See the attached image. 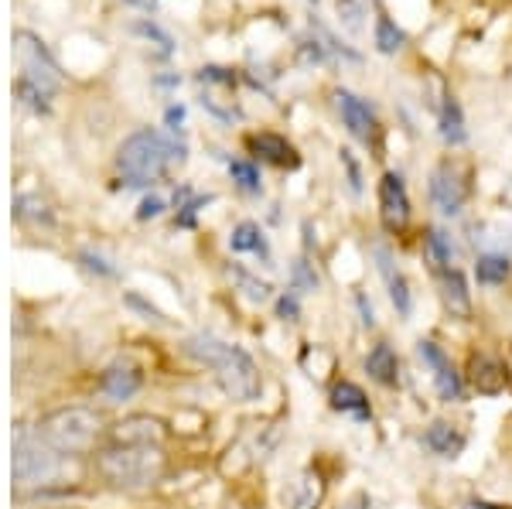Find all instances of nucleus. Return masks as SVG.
<instances>
[{"mask_svg":"<svg viewBox=\"0 0 512 509\" xmlns=\"http://www.w3.org/2000/svg\"><path fill=\"white\" fill-rule=\"evenodd\" d=\"M185 352L192 359H198L202 366L216 369L222 390H226L233 400L260 397V373H256V363L239 346H229V342L216 339V335L202 332L185 342Z\"/></svg>","mask_w":512,"mask_h":509,"instance_id":"f257e3e1","label":"nucleus"},{"mask_svg":"<svg viewBox=\"0 0 512 509\" xmlns=\"http://www.w3.org/2000/svg\"><path fill=\"white\" fill-rule=\"evenodd\" d=\"M181 158V151L158 130H137L117 151V171L127 185H151L164 175L171 161Z\"/></svg>","mask_w":512,"mask_h":509,"instance_id":"f03ea898","label":"nucleus"},{"mask_svg":"<svg viewBox=\"0 0 512 509\" xmlns=\"http://www.w3.org/2000/svg\"><path fill=\"white\" fill-rule=\"evenodd\" d=\"M96 472L120 489L151 486L164 472V455L158 445H110L96 455Z\"/></svg>","mask_w":512,"mask_h":509,"instance_id":"7ed1b4c3","label":"nucleus"},{"mask_svg":"<svg viewBox=\"0 0 512 509\" xmlns=\"http://www.w3.org/2000/svg\"><path fill=\"white\" fill-rule=\"evenodd\" d=\"M14 52L21 62V82H18V96L24 103H31L35 110H48V100L59 89L62 72L55 59L48 55V48L31 35V31H18L14 35Z\"/></svg>","mask_w":512,"mask_h":509,"instance_id":"20e7f679","label":"nucleus"},{"mask_svg":"<svg viewBox=\"0 0 512 509\" xmlns=\"http://www.w3.org/2000/svg\"><path fill=\"white\" fill-rule=\"evenodd\" d=\"M99 431H103V421L89 407H59L48 417H41L35 434L59 455H76V451L93 448Z\"/></svg>","mask_w":512,"mask_h":509,"instance_id":"39448f33","label":"nucleus"},{"mask_svg":"<svg viewBox=\"0 0 512 509\" xmlns=\"http://www.w3.org/2000/svg\"><path fill=\"white\" fill-rule=\"evenodd\" d=\"M62 469V455L48 448L38 438H18L14 445V482L18 486H38V482H52Z\"/></svg>","mask_w":512,"mask_h":509,"instance_id":"423d86ee","label":"nucleus"},{"mask_svg":"<svg viewBox=\"0 0 512 509\" xmlns=\"http://www.w3.org/2000/svg\"><path fill=\"white\" fill-rule=\"evenodd\" d=\"M431 199L444 216H458L468 202V175L461 164L444 161L434 168L431 175Z\"/></svg>","mask_w":512,"mask_h":509,"instance_id":"0eeeda50","label":"nucleus"},{"mask_svg":"<svg viewBox=\"0 0 512 509\" xmlns=\"http://www.w3.org/2000/svg\"><path fill=\"white\" fill-rule=\"evenodd\" d=\"M379 216H383V226L396 233V229L407 226L410 219V199H407V188H403L400 175H383L379 182Z\"/></svg>","mask_w":512,"mask_h":509,"instance_id":"6e6552de","label":"nucleus"},{"mask_svg":"<svg viewBox=\"0 0 512 509\" xmlns=\"http://www.w3.org/2000/svg\"><path fill=\"white\" fill-rule=\"evenodd\" d=\"M168 438V431H164V424L158 417H127V421H120L117 428L110 431V441L113 445H158Z\"/></svg>","mask_w":512,"mask_h":509,"instance_id":"1a4fd4ad","label":"nucleus"},{"mask_svg":"<svg viewBox=\"0 0 512 509\" xmlns=\"http://www.w3.org/2000/svg\"><path fill=\"white\" fill-rule=\"evenodd\" d=\"M417 352H420V359H424V363L434 369L437 393H441L444 400H461V380H458V373H454L451 359L444 356V349L434 346V342H420Z\"/></svg>","mask_w":512,"mask_h":509,"instance_id":"9d476101","label":"nucleus"},{"mask_svg":"<svg viewBox=\"0 0 512 509\" xmlns=\"http://www.w3.org/2000/svg\"><path fill=\"white\" fill-rule=\"evenodd\" d=\"M335 106H338V113H342L345 127L352 130V137H359V141H369V137H373V130H376L373 110H369L359 96L349 93V89H335Z\"/></svg>","mask_w":512,"mask_h":509,"instance_id":"9b49d317","label":"nucleus"},{"mask_svg":"<svg viewBox=\"0 0 512 509\" xmlns=\"http://www.w3.org/2000/svg\"><path fill=\"white\" fill-rule=\"evenodd\" d=\"M99 390L110 400H130L140 390V373L134 366H110L99 380Z\"/></svg>","mask_w":512,"mask_h":509,"instance_id":"f8f14e48","label":"nucleus"},{"mask_svg":"<svg viewBox=\"0 0 512 509\" xmlns=\"http://www.w3.org/2000/svg\"><path fill=\"white\" fill-rule=\"evenodd\" d=\"M506 366L492 356H472V383L478 387V393H502L506 390Z\"/></svg>","mask_w":512,"mask_h":509,"instance_id":"ddd939ff","label":"nucleus"},{"mask_svg":"<svg viewBox=\"0 0 512 509\" xmlns=\"http://www.w3.org/2000/svg\"><path fill=\"white\" fill-rule=\"evenodd\" d=\"M444 305H448L451 315H458V318H468L472 315V294H468V281H465V274L461 270H444Z\"/></svg>","mask_w":512,"mask_h":509,"instance_id":"4468645a","label":"nucleus"},{"mask_svg":"<svg viewBox=\"0 0 512 509\" xmlns=\"http://www.w3.org/2000/svg\"><path fill=\"white\" fill-rule=\"evenodd\" d=\"M366 369H369V376H373L376 383H383V387H393L396 373H400V366H396V352L386 346V342H379V346L366 356Z\"/></svg>","mask_w":512,"mask_h":509,"instance_id":"2eb2a0df","label":"nucleus"},{"mask_svg":"<svg viewBox=\"0 0 512 509\" xmlns=\"http://www.w3.org/2000/svg\"><path fill=\"white\" fill-rule=\"evenodd\" d=\"M424 441H427V448L437 451V455H458V451L465 448V438L444 421H434L431 428H427Z\"/></svg>","mask_w":512,"mask_h":509,"instance_id":"dca6fc26","label":"nucleus"},{"mask_svg":"<svg viewBox=\"0 0 512 509\" xmlns=\"http://www.w3.org/2000/svg\"><path fill=\"white\" fill-rule=\"evenodd\" d=\"M325 499V482L318 472H304L294 486V509H318Z\"/></svg>","mask_w":512,"mask_h":509,"instance_id":"f3484780","label":"nucleus"},{"mask_svg":"<svg viewBox=\"0 0 512 509\" xmlns=\"http://www.w3.org/2000/svg\"><path fill=\"white\" fill-rule=\"evenodd\" d=\"M441 137L448 144H465V117H461V106L454 103V96H444L441 106Z\"/></svg>","mask_w":512,"mask_h":509,"instance_id":"a211bd4d","label":"nucleus"},{"mask_svg":"<svg viewBox=\"0 0 512 509\" xmlns=\"http://www.w3.org/2000/svg\"><path fill=\"white\" fill-rule=\"evenodd\" d=\"M332 404H335L338 410H345V414H359V417H366V414H369L366 393L355 387V383H338V387L332 390Z\"/></svg>","mask_w":512,"mask_h":509,"instance_id":"6ab92c4d","label":"nucleus"},{"mask_svg":"<svg viewBox=\"0 0 512 509\" xmlns=\"http://www.w3.org/2000/svg\"><path fill=\"white\" fill-rule=\"evenodd\" d=\"M256 151L263 154V158H270L274 164H294V147L284 141V137H277V134H260V137H253L250 141Z\"/></svg>","mask_w":512,"mask_h":509,"instance_id":"aec40b11","label":"nucleus"},{"mask_svg":"<svg viewBox=\"0 0 512 509\" xmlns=\"http://www.w3.org/2000/svg\"><path fill=\"white\" fill-rule=\"evenodd\" d=\"M427 257H431V264L437 270H451L454 246L448 240V233H441V229H431V233H427Z\"/></svg>","mask_w":512,"mask_h":509,"instance_id":"412c9836","label":"nucleus"},{"mask_svg":"<svg viewBox=\"0 0 512 509\" xmlns=\"http://www.w3.org/2000/svg\"><path fill=\"white\" fill-rule=\"evenodd\" d=\"M475 274L482 284H502L509 277V260L502 253H485V257H478Z\"/></svg>","mask_w":512,"mask_h":509,"instance_id":"4be33fe9","label":"nucleus"},{"mask_svg":"<svg viewBox=\"0 0 512 509\" xmlns=\"http://www.w3.org/2000/svg\"><path fill=\"white\" fill-rule=\"evenodd\" d=\"M229 246H233L236 253H246V250L267 253V243H263V233H260V226H256V223H239L233 229V236H229Z\"/></svg>","mask_w":512,"mask_h":509,"instance_id":"5701e85b","label":"nucleus"},{"mask_svg":"<svg viewBox=\"0 0 512 509\" xmlns=\"http://www.w3.org/2000/svg\"><path fill=\"white\" fill-rule=\"evenodd\" d=\"M376 48L383 55H393V52H400V48H403V31L396 28L390 18L376 21Z\"/></svg>","mask_w":512,"mask_h":509,"instance_id":"b1692460","label":"nucleus"},{"mask_svg":"<svg viewBox=\"0 0 512 509\" xmlns=\"http://www.w3.org/2000/svg\"><path fill=\"white\" fill-rule=\"evenodd\" d=\"M335 11H338V21L345 24V31L359 35V31H362V18H366V11H362L359 0H335Z\"/></svg>","mask_w":512,"mask_h":509,"instance_id":"393cba45","label":"nucleus"},{"mask_svg":"<svg viewBox=\"0 0 512 509\" xmlns=\"http://www.w3.org/2000/svg\"><path fill=\"white\" fill-rule=\"evenodd\" d=\"M229 175H233L243 188H250V192L260 188V171H256L253 164H246V161H233V164H229Z\"/></svg>","mask_w":512,"mask_h":509,"instance_id":"a878e982","label":"nucleus"},{"mask_svg":"<svg viewBox=\"0 0 512 509\" xmlns=\"http://www.w3.org/2000/svg\"><path fill=\"white\" fill-rule=\"evenodd\" d=\"M291 274H294L297 291H318V277H315V270L308 267V260H294Z\"/></svg>","mask_w":512,"mask_h":509,"instance_id":"bb28decb","label":"nucleus"},{"mask_svg":"<svg viewBox=\"0 0 512 509\" xmlns=\"http://www.w3.org/2000/svg\"><path fill=\"white\" fill-rule=\"evenodd\" d=\"M236 277H239V284H243V291H246V298H250V301H267L270 298V284L253 281V277L243 274V270H236Z\"/></svg>","mask_w":512,"mask_h":509,"instance_id":"cd10ccee","label":"nucleus"},{"mask_svg":"<svg viewBox=\"0 0 512 509\" xmlns=\"http://www.w3.org/2000/svg\"><path fill=\"white\" fill-rule=\"evenodd\" d=\"M342 161H345V168H349V178H352V188L359 192V168H355V161H352V154L349 151H342Z\"/></svg>","mask_w":512,"mask_h":509,"instance_id":"c85d7f7f","label":"nucleus"},{"mask_svg":"<svg viewBox=\"0 0 512 509\" xmlns=\"http://www.w3.org/2000/svg\"><path fill=\"white\" fill-rule=\"evenodd\" d=\"M161 209H164L161 199H147L144 205H140V216H144V219H147V216H158Z\"/></svg>","mask_w":512,"mask_h":509,"instance_id":"c756f323","label":"nucleus"},{"mask_svg":"<svg viewBox=\"0 0 512 509\" xmlns=\"http://www.w3.org/2000/svg\"><path fill=\"white\" fill-rule=\"evenodd\" d=\"M280 315H284V318H297V301L294 298H280Z\"/></svg>","mask_w":512,"mask_h":509,"instance_id":"7c9ffc66","label":"nucleus"},{"mask_svg":"<svg viewBox=\"0 0 512 509\" xmlns=\"http://www.w3.org/2000/svg\"><path fill=\"white\" fill-rule=\"evenodd\" d=\"M342 509H369V496H362V492H359V496H352Z\"/></svg>","mask_w":512,"mask_h":509,"instance_id":"2f4dec72","label":"nucleus"}]
</instances>
